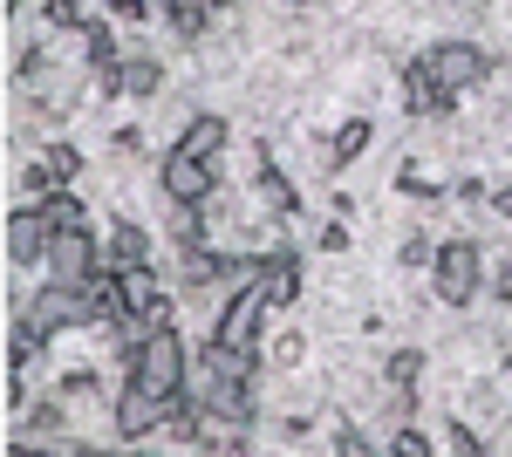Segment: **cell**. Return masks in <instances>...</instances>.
Segmentation results:
<instances>
[{
  "label": "cell",
  "mask_w": 512,
  "mask_h": 457,
  "mask_svg": "<svg viewBox=\"0 0 512 457\" xmlns=\"http://www.w3.org/2000/svg\"><path fill=\"white\" fill-rule=\"evenodd\" d=\"M253 382H260V355H246V348L219 342V335H205V348L192 355V389L198 410L212 423H253Z\"/></svg>",
  "instance_id": "1"
},
{
  "label": "cell",
  "mask_w": 512,
  "mask_h": 457,
  "mask_svg": "<svg viewBox=\"0 0 512 457\" xmlns=\"http://www.w3.org/2000/svg\"><path fill=\"white\" fill-rule=\"evenodd\" d=\"M117 369H123V382H144L151 396H178V389L192 382V342L164 321V328H151L137 348H123Z\"/></svg>",
  "instance_id": "2"
},
{
  "label": "cell",
  "mask_w": 512,
  "mask_h": 457,
  "mask_svg": "<svg viewBox=\"0 0 512 457\" xmlns=\"http://www.w3.org/2000/svg\"><path fill=\"white\" fill-rule=\"evenodd\" d=\"M492 287V273H485V246L478 239H437V253H431V294L444 307H472L478 294Z\"/></svg>",
  "instance_id": "3"
},
{
  "label": "cell",
  "mask_w": 512,
  "mask_h": 457,
  "mask_svg": "<svg viewBox=\"0 0 512 457\" xmlns=\"http://www.w3.org/2000/svg\"><path fill=\"white\" fill-rule=\"evenodd\" d=\"M14 314H21L35 335H48V342H55L62 328H96V301H89V287H82V280H55V273H48Z\"/></svg>",
  "instance_id": "4"
},
{
  "label": "cell",
  "mask_w": 512,
  "mask_h": 457,
  "mask_svg": "<svg viewBox=\"0 0 512 457\" xmlns=\"http://www.w3.org/2000/svg\"><path fill=\"white\" fill-rule=\"evenodd\" d=\"M424 62H431V76L451 89V96H465V89H478V82L499 69V55L492 48H478V41H465V35H451V41H431L424 48Z\"/></svg>",
  "instance_id": "5"
},
{
  "label": "cell",
  "mask_w": 512,
  "mask_h": 457,
  "mask_svg": "<svg viewBox=\"0 0 512 457\" xmlns=\"http://www.w3.org/2000/svg\"><path fill=\"white\" fill-rule=\"evenodd\" d=\"M158 191L171 205H212V198H219V164L171 144V151L158 157Z\"/></svg>",
  "instance_id": "6"
},
{
  "label": "cell",
  "mask_w": 512,
  "mask_h": 457,
  "mask_svg": "<svg viewBox=\"0 0 512 457\" xmlns=\"http://www.w3.org/2000/svg\"><path fill=\"white\" fill-rule=\"evenodd\" d=\"M267 314H274L267 287H260V280H239V287H233V301L219 307V321H212V335L253 355V348H260V328H267Z\"/></svg>",
  "instance_id": "7"
},
{
  "label": "cell",
  "mask_w": 512,
  "mask_h": 457,
  "mask_svg": "<svg viewBox=\"0 0 512 457\" xmlns=\"http://www.w3.org/2000/svg\"><path fill=\"white\" fill-rule=\"evenodd\" d=\"M110 430H117V444H151L164 430V396H151L144 382H123L110 403Z\"/></svg>",
  "instance_id": "8"
},
{
  "label": "cell",
  "mask_w": 512,
  "mask_h": 457,
  "mask_svg": "<svg viewBox=\"0 0 512 457\" xmlns=\"http://www.w3.org/2000/svg\"><path fill=\"white\" fill-rule=\"evenodd\" d=\"M41 267L55 273V280H82V273H96V267H103V239H96V226H55Z\"/></svg>",
  "instance_id": "9"
},
{
  "label": "cell",
  "mask_w": 512,
  "mask_h": 457,
  "mask_svg": "<svg viewBox=\"0 0 512 457\" xmlns=\"http://www.w3.org/2000/svg\"><path fill=\"white\" fill-rule=\"evenodd\" d=\"M48 239H55V219L41 212V198L21 205V212H7V267H41Z\"/></svg>",
  "instance_id": "10"
},
{
  "label": "cell",
  "mask_w": 512,
  "mask_h": 457,
  "mask_svg": "<svg viewBox=\"0 0 512 457\" xmlns=\"http://www.w3.org/2000/svg\"><path fill=\"white\" fill-rule=\"evenodd\" d=\"M451 103H458V96L431 76V62H424V55H417V62H403V110H410V116H451Z\"/></svg>",
  "instance_id": "11"
},
{
  "label": "cell",
  "mask_w": 512,
  "mask_h": 457,
  "mask_svg": "<svg viewBox=\"0 0 512 457\" xmlns=\"http://www.w3.org/2000/svg\"><path fill=\"white\" fill-rule=\"evenodd\" d=\"M253 198H260V212H267V219H294V212H301V191H294V178L280 171L274 157H260V164H253Z\"/></svg>",
  "instance_id": "12"
},
{
  "label": "cell",
  "mask_w": 512,
  "mask_h": 457,
  "mask_svg": "<svg viewBox=\"0 0 512 457\" xmlns=\"http://www.w3.org/2000/svg\"><path fill=\"white\" fill-rule=\"evenodd\" d=\"M253 280L267 287V301H274V307L301 301V260H294V253H267V260H253Z\"/></svg>",
  "instance_id": "13"
},
{
  "label": "cell",
  "mask_w": 512,
  "mask_h": 457,
  "mask_svg": "<svg viewBox=\"0 0 512 457\" xmlns=\"http://www.w3.org/2000/svg\"><path fill=\"white\" fill-rule=\"evenodd\" d=\"M21 430H35L41 451H69V444H62V430H69V403H62V396L28 403V410H21Z\"/></svg>",
  "instance_id": "14"
},
{
  "label": "cell",
  "mask_w": 512,
  "mask_h": 457,
  "mask_svg": "<svg viewBox=\"0 0 512 457\" xmlns=\"http://www.w3.org/2000/svg\"><path fill=\"white\" fill-rule=\"evenodd\" d=\"M226 116H212V110H198V116H185V130H178V151H192V157H212L219 164V151H226Z\"/></svg>",
  "instance_id": "15"
},
{
  "label": "cell",
  "mask_w": 512,
  "mask_h": 457,
  "mask_svg": "<svg viewBox=\"0 0 512 457\" xmlns=\"http://www.w3.org/2000/svg\"><path fill=\"white\" fill-rule=\"evenodd\" d=\"M103 260L110 267H151V232L137 226V219H117L110 239H103Z\"/></svg>",
  "instance_id": "16"
},
{
  "label": "cell",
  "mask_w": 512,
  "mask_h": 457,
  "mask_svg": "<svg viewBox=\"0 0 512 457\" xmlns=\"http://www.w3.org/2000/svg\"><path fill=\"white\" fill-rule=\"evenodd\" d=\"M369 144H376V123H369V116H349V123L335 130V144H328V171H349Z\"/></svg>",
  "instance_id": "17"
},
{
  "label": "cell",
  "mask_w": 512,
  "mask_h": 457,
  "mask_svg": "<svg viewBox=\"0 0 512 457\" xmlns=\"http://www.w3.org/2000/svg\"><path fill=\"white\" fill-rule=\"evenodd\" d=\"M117 89L130 96V103H151V96L164 89V69L151 62V55H130V62L117 69Z\"/></svg>",
  "instance_id": "18"
},
{
  "label": "cell",
  "mask_w": 512,
  "mask_h": 457,
  "mask_svg": "<svg viewBox=\"0 0 512 457\" xmlns=\"http://www.w3.org/2000/svg\"><path fill=\"white\" fill-rule=\"evenodd\" d=\"M383 382H390L396 396H410V389L424 382V348H396L390 362H383Z\"/></svg>",
  "instance_id": "19"
},
{
  "label": "cell",
  "mask_w": 512,
  "mask_h": 457,
  "mask_svg": "<svg viewBox=\"0 0 512 457\" xmlns=\"http://www.w3.org/2000/svg\"><path fill=\"white\" fill-rule=\"evenodd\" d=\"M41 212H48L55 226H89V205H82V198H76L69 185H55V191H48V198H41Z\"/></svg>",
  "instance_id": "20"
},
{
  "label": "cell",
  "mask_w": 512,
  "mask_h": 457,
  "mask_svg": "<svg viewBox=\"0 0 512 457\" xmlns=\"http://www.w3.org/2000/svg\"><path fill=\"white\" fill-rule=\"evenodd\" d=\"M41 28H48V35L82 28V0H41Z\"/></svg>",
  "instance_id": "21"
},
{
  "label": "cell",
  "mask_w": 512,
  "mask_h": 457,
  "mask_svg": "<svg viewBox=\"0 0 512 457\" xmlns=\"http://www.w3.org/2000/svg\"><path fill=\"white\" fill-rule=\"evenodd\" d=\"M437 444H444V451H458V457H485V437H478L472 423H444V437H437Z\"/></svg>",
  "instance_id": "22"
},
{
  "label": "cell",
  "mask_w": 512,
  "mask_h": 457,
  "mask_svg": "<svg viewBox=\"0 0 512 457\" xmlns=\"http://www.w3.org/2000/svg\"><path fill=\"white\" fill-rule=\"evenodd\" d=\"M55 396H62V403H82V396H96V369H62Z\"/></svg>",
  "instance_id": "23"
},
{
  "label": "cell",
  "mask_w": 512,
  "mask_h": 457,
  "mask_svg": "<svg viewBox=\"0 0 512 457\" xmlns=\"http://www.w3.org/2000/svg\"><path fill=\"white\" fill-rule=\"evenodd\" d=\"M396 185H403V198H424V205H431V198H444V185H437V178H424L417 164H403V178H396Z\"/></svg>",
  "instance_id": "24"
},
{
  "label": "cell",
  "mask_w": 512,
  "mask_h": 457,
  "mask_svg": "<svg viewBox=\"0 0 512 457\" xmlns=\"http://www.w3.org/2000/svg\"><path fill=\"white\" fill-rule=\"evenodd\" d=\"M301 355H308V335H280V342L267 348V362H274V369H301Z\"/></svg>",
  "instance_id": "25"
},
{
  "label": "cell",
  "mask_w": 512,
  "mask_h": 457,
  "mask_svg": "<svg viewBox=\"0 0 512 457\" xmlns=\"http://www.w3.org/2000/svg\"><path fill=\"white\" fill-rule=\"evenodd\" d=\"M390 457H431V437H424V430H396Z\"/></svg>",
  "instance_id": "26"
},
{
  "label": "cell",
  "mask_w": 512,
  "mask_h": 457,
  "mask_svg": "<svg viewBox=\"0 0 512 457\" xmlns=\"http://www.w3.org/2000/svg\"><path fill=\"white\" fill-rule=\"evenodd\" d=\"M369 451H376V444H369L355 423H342V430H335V457H369Z\"/></svg>",
  "instance_id": "27"
},
{
  "label": "cell",
  "mask_w": 512,
  "mask_h": 457,
  "mask_svg": "<svg viewBox=\"0 0 512 457\" xmlns=\"http://www.w3.org/2000/svg\"><path fill=\"white\" fill-rule=\"evenodd\" d=\"M431 239H417V232H410V239H403V267H431Z\"/></svg>",
  "instance_id": "28"
},
{
  "label": "cell",
  "mask_w": 512,
  "mask_h": 457,
  "mask_svg": "<svg viewBox=\"0 0 512 457\" xmlns=\"http://www.w3.org/2000/svg\"><path fill=\"white\" fill-rule=\"evenodd\" d=\"M485 294H492V301H506V307H512V253H506V260H499V273H492V287H485Z\"/></svg>",
  "instance_id": "29"
},
{
  "label": "cell",
  "mask_w": 512,
  "mask_h": 457,
  "mask_svg": "<svg viewBox=\"0 0 512 457\" xmlns=\"http://www.w3.org/2000/svg\"><path fill=\"white\" fill-rule=\"evenodd\" d=\"M342 246H349V226H342V219H335V226H321V253H342Z\"/></svg>",
  "instance_id": "30"
},
{
  "label": "cell",
  "mask_w": 512,
  "mask_h": 457,
  "mask_svg": "<svg viewBox=\"0 0 512 457\" xmlns=\"http://www.w3.org/2000/svg\"><path fill=\"white\" fill-rule=\"evenodd\" d=\"M485 205H492V212L512 226V185H492V198H485Z\"/></svg>",
  "instance_id": "31"
},
{
  "label": "cell",
  "mask_w": 512,
  "mask_h": 457,
  "mask_svg": "<svg viewBox=\"0 0 512 457\" xmlns=\"http://www.w3.org/2000/svg\"><path fill=\"white\" fill-rule=\"evenodd\" d=\"M205 7H212V14H226V7H233V0H205Z\"/></svg>",
  "instance_id": "32"
},
{
  "label": "cell",
  "mask_w": 512,
  "mask_h": 457,
  "mask_svg": "<svg viewBox=\"0 0 512 457\" xmlns=\"http://www.w3.org/2000/svg\"><path fill=\"white\" fill-rule=\"evenodd\" d=\"M444 7H478V0H444Z\"/></svg>",
  "instance_id": "33"
},
{
  "label": "cell",
  "mask_w": 512,
  "mask_h": 457,
  "mask_svg": "<svg viewBox=\"0 0 512 457\" xmlns=\"http://www.w3.org/2000/svg\"><path fill=\"white\" fill-rule=\"evenodd\" d=\"M280 7H308V0H280Z\"/></svg>",
  "instance_id": "34"
}]
</instances>
